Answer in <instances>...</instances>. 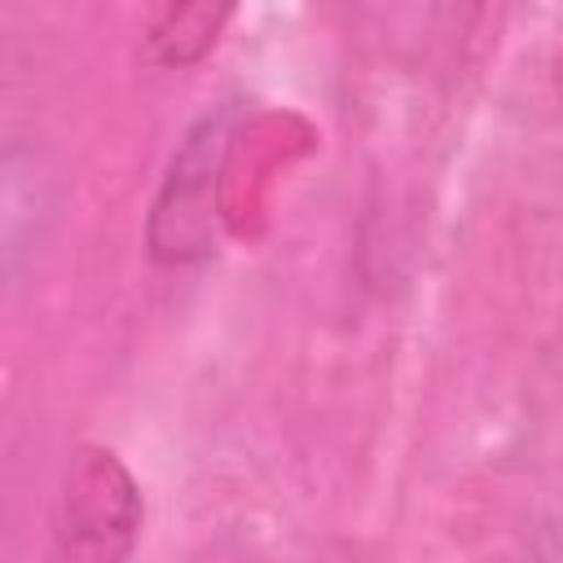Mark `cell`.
Listing matches in <instances>:
<instances>
[{"mask_svg":"<svg viewBox=\"0 0 563 563\" xmlns=\"http://www.w3.org/2000/svg\"><path fill=\"white\" fill-rule=\"evenodd\" d=\"M224 154H229V110L198 119L176 145L145 224V242L158 264H194L216 251Z\"/></svg>","mask_w":563,"mask_h":563,"instance_id":"obj_2","label":"cell"},{"mask_svg":"<svg viewBox=\"0 0 563 563\" xmlns=\"http://www.w3.org/2000/svg\"><path fill=\"white\" fill-rule=\"evenodd\" d=\"M229 22V9H211V4H172L163 9L154 22H150V35H145V48H150V62L158 66H189L198 62L220 26Z\"/></svg>","mask_w":563,"mask_h":563,"instance_id":"obj_3","label":"cell"},{"mask_svg":"<svg viewBox=\"0 0 563 563\" xmlns=\"http://www.w3.org/2000/svg\"><path fill=\"white\" fill-rule=\"evenodd\" d=\"M141 488L119 453L84 444L75 449L57 484L48 519V563H128L141 537Z\"/></svg>","mask_w":563,"mask_h":563,"instance_id":"obj_1","label":"cell"}]
</instances>
